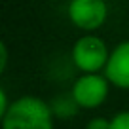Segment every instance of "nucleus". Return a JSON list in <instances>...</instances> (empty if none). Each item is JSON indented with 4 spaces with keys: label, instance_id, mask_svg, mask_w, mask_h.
Masks as SVG:
<instances>
[{
    "label": "nucleus",
    "instance_id": "nucleus-10",
    "mask_svg": "<svg viewBox=\"0 0 129 129\" xmlns=\"http://www.w3.org/2000/svg\"><path fill=\"white\" fill-rule=\"evenodd\" d=\"M6 64H8V46L2 42L0 44V70L2 72L6 70Z\"/></svg>",
    "mask_w": 129,
    "mask_h": 129
},
{
    "label": "nucleus",
    "instance_id": "nucleus-4",
    "mask_svg": "<svg viewBox=\"0 0 129 129\" xmlns=\"http://www.w3.org/2000/svg\"><path fill=\"white\" fill-rule=\"evenodd\" d=\"M69 21L84 32H95L108 19L106 0H70L67 6Z\"/></svg>",
    "mask_w": 129,
    "mask_h": 129
},
{
    "label": "nucleus",
    "instance_id": "nucleus-5",
    "mask_svg": "<svg viewBox=\"0 0 129 129\" xmlns=\"http://www.w3.org/2000/svg\"><path fill=\"white\" fill-rule=\"evenodd\" d=\"M110 85L118 89H129V40H123L110 49V57L103 70Z\"/></svg>",
    "mask_w": 129,
    "mask_h": 129
},
{
    "label": "nucleus",
    "instance_id": "nucleus-3",
    "mask_svg": "<svg viewBox=\"0 0 129 129\" xmlns=\"http://www.w3.org/2000/svg\"><path fill=\"white\" fill-rule=\"evenodd\" d=\"M108 93H110V82L103 72L80 74L74 80L72 89H70L74 103L78 105V108L84 110L99 108L106 101Z\"/></svg>",
    "mask_w": 129,
    "mask_h": 129
},
{
    "label": "nucleus",
    "instance_id": "nucleus-6",
    "mask_svg": "<svg viewBox=\"0 0 129 129\" xmlns=\"http://www.w3.org/2000/svg\"><path fill=\"white\" fill-rule=\"evenodd\" d=\"M51 108H53V114H55V116L69 118V116H72V114L78 110V105L74 103L72 95H69L64 101H55V103L51 105Z\"/></svg>",
    "mask_w": 129,
    "mask_h": 129
},
{
    "label": "nucleus",
    "instance_id": "nucleus-8",
    "mask_svg": "<svg viewBox=\"0 0 129 129\" xmlns=\"http://www.w3.org/2000/svg\"><path fill=\"white\" fill-rule=\"evenodd\" d=\"M85 129H110V120L106 118H93L85 123Z\"/></svg>",
    "mask_w": 129,
    "mask_h": 129
},
{
    "label": "nucleus",
    "instance_id": "nucleus-7",
    "mask_svg": "<svg viewBox=\"0 0 129 129\" xmlns=\"http://www.w3.org/2000/svg\"><path fill=\"white\" fill-rule=\"evenodd\" d=\"M110 129H129V110L114 114L110 118Z\"/></svg>",
    "mask_w": 129,
    "mask_h": 129
},
{
    "label": "nucleus",
    "instance_id": "nucleus-1",
    "mask_svg": "<svg viewBox=\"0 0 129 129\" xmlns=\"http://www.w3.org/2000/svg\"><path fill=\"white\" fill-rule=\"evenodd\" d=\"M51 105L36 95H23L12 101L2 120V129H53Z\"/></svg>",
    "mask_w": 129,
    "mask_h": 129
},
{
    "label": "nucleus",
    "instance_id": "nucleus-9",
    "mask_svg": "<svg viewBox=\"0 0 129 129\" xmlns=\"http://www.w3.org/2000/svg\"><path fill=\"white\" fill-rule=\"evenodd\" d=\"M10 105H12V103L8 101V93H6V89L0 87V118L6 114V110L10 108Z\"/></svg>",
    "mask_w": 129,
    "mask_h": 129
},
{
    "label": "nucleus",
    "instance_id": "nucleus-2",
    "mask_svg": "<svg viewBox=\"0 0 129 129\" xmlns=\"http://www.w3.org/2000/svg\"><path fill=\"white\" fill-rule=\"evenodd\" d=\"M108 57L110 49L106 42L101 36H97L95 32H85L84 36H80L74 42L70 51V59L82 74L103 72L108 63Z\"/></svg>",
    "mask_w": 129,
    "mask_h": 129
}]
</instances>
